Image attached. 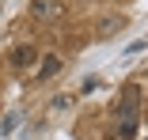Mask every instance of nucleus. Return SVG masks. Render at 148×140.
I'll return each mask as SVG.
<instances>
[{
  "mask_svg": "<svg viewBox=\"0 0 148 140\" xmlns=\"http://www.w3.org/2000/svg\"><path fill=\"white\" fill-rule=\"evenodd\" d=\"M31 15L34 19H61L65 4H61V0H31Z\"/></svg>",
  "mask_w": 148,
  "mask_h": 140,
  "instance_id": "nucleus-2",
  "label": "nucleus"
},
{
  "mask_svg": "<svg viewBox=\"0 0 148 140\" xmlns=\"http://www.w3.org/2000/svg\"><path fill=\"white\" fill-rule=\"evenodd\" d=\"M34 57H38L34 46H15V49H12V65H15V68H31Z\"/></svg>",
  "mask_w": 148,
  "mask_h": 140,
  "instance_id": "nucleus-3",
  "label": "nucleus"
},
{
  "mask_svg": "<svg viewBox=\"0 0 148 140\" xmlns=\"http://www.w3.org/2000/svg\"><path fill=\"white\" fill-rule=\"evenodd\" d=\"M137 87H125V99H122V106H118V133H122V140H129L133 133H137Z\"/></svg>",
  "mask_w": 148,
  "mask_h": 140,
  "instance_id": "nucleus-1",
  "label": "nucleus"
},
{
  "mask_svg": "<svg viewBox=\"0 0 148 140\" xmlns=\"http://www.w3.org/2000/svg\"><path fill=\"white\" fill-rule=\"evenodd\" d=\"M122 23H125V19H118V15H110L106 23H99V38H110V34H118V31H122Z\"/></svg>",
  "mask_w": 148,
  "mask_h": 140,
  "instance_id": "nucleus-4",
  "label": "nucleus"
},
{
  "mask_svg": "<svg viewBox=\"0 0 148 140\" xmlns=\"http://www.w3.org/2000/svg\"><path fill=\"white\" fill-rule=\"evenodd\" d=\"M57 68H61V61H57V57H49V61H46V65H42V76H53V72H57Z\"/></svg>",
  "mask_w": 148,
  "mask_h": 140,
  "instance_id": "nucleus-5",
  "label": "nucleus"
}]
</instances>
